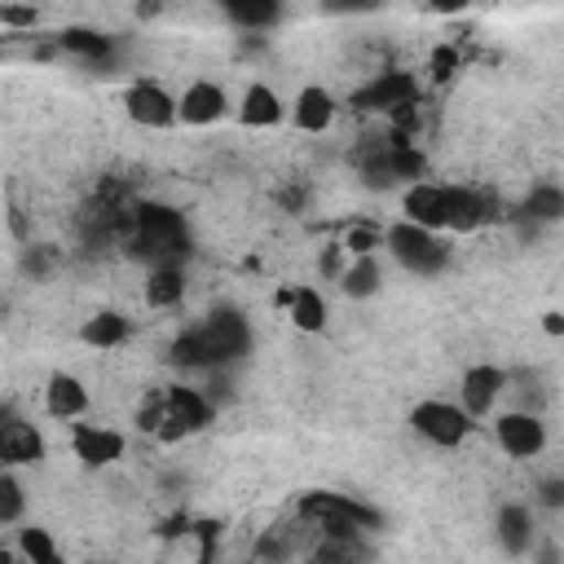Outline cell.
Returning a JSON list of instances; mask_svg holds the SVG:
<instances>
[{"label":"cell","mask_w":564,"mask_h":564,"mask_svg":"<svg viewBox=\"0 0 564 564\" xmlns=\"http://www.w3.org/2000/svg\"><path fill=\"white\" fill-rule=\"evenodd\" d=\"M207 423H212V401L198 388H185V383L145 392L141 410H137V427L150 432L154 441H185V436L203 432Z\"/></svg>","instance_id":"cell-1"},{"label":"cell","mask_w":564,"mask_h":564,"mask_svg":"<svg viewBox=\"0 0 564 564\" xmlns=\"http://www.w3.org/2000/svg\"><path fill=\"white\" fill-rule=\"evenodd\" d=\"M123 242L132 247V256H145L150 264H176V256H185V247H189L185 220L159 203H132L128 207Z\"/></svg>","instance_id":"cell-2"},{"label":"cell","mask_w":564,"mask_h":564,"mask_svg":"<svg viewBox=\"0 0 564 564\" xmlns=\"http://www.w3.org/2000/svg\"><path fill=\"white\" fill-rule=\"evenodd\" d=\"M295 516H304L322 538H357V533H366V529L379 524V516H375L370 507H361V502L348 498V494H330V489L300 494Z\"/></svg>","instance_id":"cell-3"},{"label":"cell","mask_w":564,"mask_h":564,"mask_svg":"<svg viewBox=\"0 0 564 564\" xmlns=\"http://www.w3.org/2000/svg\"><path fill=\"white\" fill-rule=\"evenodd\" d=\"M189 330H194V339H198L203 366L234 361V357H242V352H247V344H251L247 322H242L238 313H229V308H216L212 317H203V322H198V326H189Z\"/></svg>","instance_id":"cell-4"},{"label":"cell","mask_w":564,"mask_h":564,"mask_svg":"<svg viewBox=\"0 0 564 564\" xmlns=\"http://www.w3.org/2000/svg\"><path fill=\"white\" fill-rule=\"evenodd\" d=\"M388 251L397 256V264H405L410 273H436L445 264V242L436 229H423L414 220H401L388 229Z\"/></svg>","instance_id":"cell-5"},{"label":"cell","mask_w":564,"mask_h":564,"mask_svg":"<svg viewBox=\"0 0 564 564\" xmlns=\"http://www.w3.org/2000/svg\"><path fill=\"white\" fill-rule=\"evenodd\" d=\"M410 423H414V432L423 441H432L441 449L463 445L467 432H471V414L463 405H454V401H419L414 414H410Z\"/></svg>","instance_id":"cell-6"},{"label":"cell","mask_w":564,"mask_h":564,"mask_svg":"<svg viewBox=\"0 0 564 564\" xmlns=\"http://www.w3.org/2000/svg\"><path fill=\"white\" fill-rule=\"evenodd\" d=\"M494 441L507 458H538L542 445H546V427L529 410H507V414L494 419Z\"/></svg>","instance_id":"cell-7"},{"label":"cell","mask_w":564,"mask_h":564,"mask_svg":"<svg viewBox=\"0 0 564 564\" xmlns=\"http://www.w3.org/2000/svg\"><path fill=\"white\" fill-rule=\"evenodd\" d=\"M410 101H419V79L405 70H379L370 84H361L352 93L357 110H383V115H392L397 106H410Z\"/></svg>","instance_id":"cell-8"},{"label":"cell","mask_w":564,"mask_h":564,"mask_svg":"<svg viewBox=\"0 0 564 564\" xmlns=\"http://www.w3.org/2000/svg\"><path fill=\"white\" fill-rule=\"evenodd\" d=\"M123 106H128V119L141 128H172L176 123V97H167V88L154 79H137L128 88Z\"/></svg>","instance_id":"cell-9"},{"label":"cell","mask_w":564,"mask_h":564,"mask_svg":"<svg viewBox=\"0 0 564 564\" xmlns=\"http://www.w3.org/2000/svg\"><path fill=\"white\" fill-rule=\"evenodd\" d=\"M70 449L84 467H110L123 458V436L106 423H75L70 427Z\"/></svg>","instance_id":"cell-10"},{"label":"cell","mask_w":564,"mask_h":564,"mask_svg":"<svg viewBox=\"0 0 564 564\" xmlns=\"http://www.w3.org/2000/svg\"><path fill=\"white\" fill-rule=\"evenodd\" d=\"M225 115V88L212 84V79H194L185 84V93L176 97V119L181 123H194V128H207Z\"/></svg>","instance_id":"cell-11"},{"label":"cell","mask_w":564,"mask_h":564,"mask_svg":"<svg viewBox=\"0 0 564 564\" xmlns=\"http://www.w3.org/2000/svg\"><path fill=\"white\" fill-rule=\"evenodd\" d=\"M445 198H449V185H436V181H414L405 194H401V212L405 220L423 225V229H445Z\"/></svg>","instance_id":"cell-12"},{"label":"cell","mask_w":564,"mask_h":564,"mask_svg":"<svg viewBox=\"0 0 564 564\" xmlns=\"http://www.w3.org/2000/svg\"><path fill=\"white\" fill-rule=\"evenodd\" d=\"M502 383H507V375H502L498 366H471V370L463 375V388H458L463 410H467L471 419L489 414V410L498 405V397H502Z\"/></svg>","instance_id":"cell-13"},{"label":"cell","mask_w":564,"mask_h":564,"mask_svg":"<svg viewBox=\"0 0 564 564\" xmlns=\"http://www.w3.org/2000/svg\"><path fill=\"white\" fill-rule=\"evenodd\" d=\"M44 454V436L26 419H4L0 423V467H26Z\"/></svg>","instance_id":"cell-14"},{"label":"cell","mask_w":564,"mask_h":564,"mask_svg":"<svg viewBox=\"0 0 564 564\" xmlns=\"http://www.w3.org/2000/svg\"><path fill=\"white\" fill-rule=\"evenodd\" d=\"M44 410H48L53 419L75 423V419L88 410V388H84L75 375H48V383H44Z\"/></svg>","instance_id":"cell-15"},{"label":"cell","mask_w":564,"mask_h":564,"mask_svg":"<svg viewBox=\"0 0 564 564\" xmlns=\"http://www.w3.org/2000/svg\"><path fill=\"white\" fill-rule=\"evenodd\" d=\"M291 119H295V128H300V132H326V128L335 123V97H330L326 88L308 84V88L295 97Z\"/></svg>","instance_id":"cell-16"},{"label":"cell","mask_w":564,"mask_h":564,"mask_svg":"<svg viewBox=\"0 0 564 564\" xmlns=\"http://www.w3.org/2000/svg\"><path fill=\"white\" fill-rule=\"evenodd\" d=\"M238 115H242L247 128H273V123H282V97L269 84H247L242 101H238Z\"/></svg>","instance_id":"cell-17"},{"label":"cell","mask_w":564,"mask_h":564,"mask_svg":"<svg viewBox=\"0 0 564 564\" xmlns=\"http://www.w3.org/2000/svg\"><path fill=\"white\" fill-rule=\"evenodd\" d=\"M141 295L150 308H172L185 295V273L176 264H150V278L141 282Z\"/></svg>","instance_id":"cell-18"},{"label":"cell","mask_w":564,"mask_h":564,"mask_svg":"<svg viewBox=\"0 0 564 564\" xmlns=\"http://www.w3.org/2000/svg\"><path fill=\"white\" fill-rule=\"evenodd\" d=\"M128 330H132L128 317L106 308V313H93V317L79 326V339H84L88 348H97V352H110V348H119V344L128 339Z\"/></svg>","instance_id":"cell-19"},{"label":"cell","mask_w":564,"mask_h":564,"mask_svg":"<svg viewBox=\"0 0 564 564\" xmlns=\"http://www.w3.org/2000/svg\"><path fill=\"white\" fill-rule=\"evenodd\" d=\"M57 48L70 53V57H84V62H110L115 40L101 35V31H88V26H66V31L57 35Z\"/></svg>","instance_id":"cell-20"},{"label":"cell","mask_w":564,"mask_h":564,"mask_svg":"<svg viewBox=\"0 0 564 564\" xmlns=\"http://www.w3.org/2000/svg\"><path fill=\"white\" fill-rule=\"evenodd\" d=\"M286 313L295 322V330H322L326 326V300L317 286H291V300H286Z\"/></svg>","instance_id":"cell-21"},{"label":"cell","mask_w":564,"mask_h":564,"mask_svg":"<svg viewBox=\"0 0 564 564\" xmlns=\"http://www.w3.org/2000/svg\"><path fill=\"white\" fill-rule=\"evenodd\" d=\"M498 538H502V546H507L511 555L529 551V538H533V516H529V507H524V502H507V507L498 511Z\"/></svg>","instance_id":"cell-22"},{"label":"cell","mask_w":564,"mask_h":564,"mask_svg":"<svg viewBox=\"0 0 564 564\" xmlns=\"http://www.w3.org/2000/svg\"><path fill=\"white\" fill-rule=\"evenodd\" d=\"M220 9L238 22V26H269L278 18V0H220Z\"/></svg>","instance_id":"cell-23"},{"label":"cell","mask_w":564,"mask_h":564,"mask_svg":"<svg viewBox=\"0 0 564 564\" xmlns=\"http://www.w3.org/2000/svg\"><path fill=\"white\" fill-rule=\"evenodd\" d=\"M379 286V260L375 256H352V264L344 269V291L348 295H370Z\"/></svg>","instance_id":"cell-24"},{"label":"cell","mask_w":564,"mask_h":564,"mask_svg":"<svg viewBox=\"0 0 564 564\" xmlns=\"http://www.w3.org/2000/svg\"><path fill=\"white\" fill-rule=\"evenodd\" d=\"M18 555L22 560H35V564H53L57 560V546H53L48 529H18Z\"/></svg>","instance_id":"cell-25"},{"label":"cell","mask_w":564,"mask_h":564,"mask_svg":"<svg viewBox=\"0 0 564 564\" xmlns=\"http://www.w3.org/2000/svg\"><path fill=\"white\" fill-rule=\"evenodd\" d=\"M524 207H529V216H538V220H555V216L564 212V194H560L555 185H538Z\"/></svg>","instance_id":"cell-26"},{"label":"cell","mask_w":564,"mask_h":564,"mask_svg":"<svg viewBox=\"0 0 564 564\" xmlns=\"http://www.w3.org/2000/svg\"><path fill=\"white\" fill-rule=\"evenodd\" d=\"M22 516V489L9 471H0V524H13Z\"/></svg>","instance_id":"cell-27"},{"label":"cell","mask_w":564,"mask_h":564,"mask_svg":"<svg viewBox=\"0 0 564 564\" xmlns=\"http://www.w3.org/2000/svg\"><path fill=\"white\" fill-rule=\"evenodd\" d=\"M375 247H379V229L375 225H352L344 234V251L348 256H375Z\"/></svg>","instance_id":"cell-28"},{"label":"cell","mask_w":564,"mask_h":564,"mask_svg":"<svg viewBox=\"0 0 564 564\" xmlns=\"http://www.w3.org/2000/svg\"><path fill=\"white\" fill-rule=\"evenodd\" d=\"M454 70H458V48L441 44V48L432 53V75H436V79H445V75H454Z\"/></svg>","instance_id":"cell-29"},{"label":"cell","mask_w":564,"mask_h":564,"mask_svg":"<svg viewBox=\"0 0 564 564\" xmlns=\"http://www.w3.org/2000/svg\"><path fill=\"white\" fill-rule=\"evenodd\" d=\"M379 0H326V9H339V13H352V9H370Z\"/></svg>","instance_id":"cell-30"},{"label":"cell","mask_w":564,"mask_h":564,"mask_svg":"<svg viewBox=\"0 0 564 564\" xmlns=\"http://www.w3.org/2000/svg\"><path fill=\"white\" fill-rule=\"evenodd\" d=\"M427 4H432L436 13H458V9H467L471 0H427Z\"/></svg>","instance_id":"cell-31"},{"label":"cell","mask_w":564,"mask_h":564,"mask_svg":"<svg viewBox=\"0 0 564 564\" xmlns=\"http://www.w3.org/2000/svg\"><path fill=\"white\" fill-rule=\"evenodd\" d=\"M542 326H546V335H564V317H560V313H546Z\"/></svg>","instance_id":"cell-32"},{"label":"cell","mask_w":564,"mask_h":564,"mask_svg":"<svg viewBox=\"0 0 564 564\" xmlns=\"http://www.w3.org/2000/svg\"><path fill=\"white\" fill-rule=\"evenodd\" d=\"M4 419H9V410H4V405H0V423H4Z\"/></svg>","instance_id":"cell-33"}]
</instances>
